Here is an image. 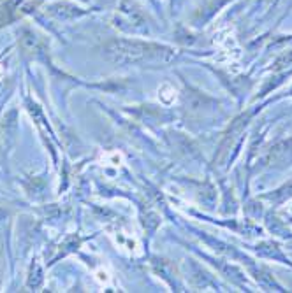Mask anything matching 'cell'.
I'll use <instances>...</instances> for the list:
<instances>
[{
  "mask_svg": "<svg viewBox=\"0 0 292 293\" xmlns=\"http://www.w3.org/2000/svg\"><path fill=\"white\" fill-rule=\"evenodd\" d=\"M159 100L164 102L166 106H171L176 100V92L169 85H162L161 88H159Z\"/></svg>",
  "mask_w": 292,
  "mask_h": 293,
  "instance_id": "1",
  "label": "cell"
}]
</instances>
